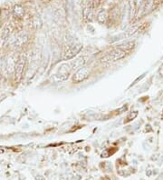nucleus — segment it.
<instances>
[{
  "label": "nucleus",
  "instance_id": "423d86ee",
  "mask_svg": "<svg viewBox=\"0 0 163 180\" xmlns=\"http://www.w3.org/2000/svg\"><path fill=\"white\" fill-rule=\"evenodd\" d=\"M70 70H71V68L68 67V65H63L62 67L60 68L59 72H58L59 77L62 79H66L67 78H68V75L70 73Z\"/></svg>",
  "mask_w": 163,
  "mask_h": 180
},
{
  "label": "nucleus",
  "instance_id": "f03ea898",
  "mask_svg": "<svg viewBox=\"0 0 163 180\" xmlns=\"http://www.w3.org/2000/svg\"><path fill=\"white\" fill-rule=\"evenodd\" d=\"M83 48V46L81 44L79 45H75V46H71L69 47H67L65 49V51L64 52L63 55H62V58L63 60H69L72 59L73 58L77 55Z\"/></svg>",
  "mask_w": 163,
  "mask_h": 180
},
{
  "label": "nucleus",
  "instance_id": "6e6552de",
  "mask_svg": "<svg viewBox=\"0 0 163 180\" xmlns=\"http://www.w3.org/2000/svg\"><path fill=\"white\" fill-rule=\"evenodd\" d=\"M134 46H135V42H134V41H128V42H126V43H124V44L119 46L118 48L122 49V50L125 51V50H129V49L133 48Z\"/></svg>",
  "mask_w": 163,
  "mask_h": 180
},
{
  "label": "nucleus",
  "instance_id": "39448f33",
  "mask_svg": "<svg viewBox=\"0 0 163 180\" xmlns=\"http://www.w3.org/2000/svg\"><path fill=\"white\" fill-rule=\"evenodd\" d=\"M13 13L14 16L17 18H22L25 16V8L22 5L17 4L14 6L13 8Z\"/></svg>",
  "mask_w": 163,
  "mask_h": 180
},
{
  "label": "nucleus",
  "instance_id": "1a4fd4ad",
  "mask_svg": "<svg viewBox=\"0 0 163 180\" xmlns=\"http://www.w3.org/2000/svg\"><path fill=\"white\" fill-rule=\"evenodd\" d=\"M12 31H13V25L12 24H8L3 30V33H2L3 38H6V37L11 34Z\"/></svg>",
  "mask_w": 163,
  "mask_h": 180
},
{
  "label": "nucleus",
  "instance_id": "0eeeda50",
  "mask_svg": "<svg viewBox=\"0 0 163 180\" xmlns=\"http://www.w3.org/2000/svg\"><path fill=\"white\" fill-rule=\"evenodd\" d=\"M108 12L106 10H101L98 15H97V21L100 23V24H104L105 22L107 21L108 19Z\"/></svg>",
  "mask_w": 163,
  "mask_h": 180
},
{
  "label": "nucleus",
  "instance_id": "7ed1b4c3",
  "mask_svg": "<svg viewBox=\"0 0 163 180\" xmlns=\"http://www.w3.org/2000/svg\"><path fill=\"white\" fill-rule=\"evenodd\" d=\"M90 75V70L87 68H81L77 71H76L73 77V81L75 84H79L85 79H87L89 78Z\"/></svg>",
  "mask_w": 163,
  "mask_h": 180
},
{
  "label": "nucleus",
  "instance_id": "20e7f679",
  "mask_svg": "<svg viewBox=\"0 0 163 180\" xmlns=\"http://www.w3.org/2000/svg\"><path fill=\"white\" fill-rule=\"evenodd\" d=\"M25 65V58L24 55H21V58H19V60L16 64V81H19L22 78Z\"/></svg>",
  "mask_w": 163,
  "mask_h": 180
},
{
  "label": "nucleus",
  "instance_id": "ddd939ff",
  "mask_svg": "<svg viewBox=\"0 0 163 180\" xmlns=\"http://www.w3.org/2000/svg\"><path fill=\"white\" fill-rule=\"evenodd\" d=\"M0 15H1V10H0Z\"/></svg>",
  "mask_w": 163,
  "mask_h": 180
},
{
  "label": "nucleus",
  "instance_id": "f8f14e48",
  "mask_svg": "<svg viewBox=\"0 0 163 180\" xmlns=\"http://www.w3.org/2000/svg\"><path fill=\"white\" fill-rule=\"evenodd\" d=\"M4 152V150H0V154H2Z\"/></svg>",
  "mask_w": 163,
  "mask_h": 180
},
{
  "label": "nucleus",
  "instance_id": "f257e3e1",
  "mask_svg": "<svg viewBox=\"0 0 163 180\" xmlns=\"http://www.w3.org/2000/svg\"><path fill=\"white\" fill-rule=\"evenodd\" d=\"M125 55H126V51L120 49V48H116V49L112 50L111 52H110L109 54H107L105 56H103L102 58V62H114V61H117V60L123 58Z\"/></svg>",
  "mask_w": 163,
  "mask_h": 180
},
{
  "label": "nucleus",
  "instance_id": "9b49d317",
  "mask_svg": "<svg viewBox=\"0 0 163 180\" xmlns=\"http://www.w3.org/2000/svg\"><path fill=\"white\" fill-rule=\"evenodd\" d=\"M35 180H45V178L43 176H41V175H37L35 176Z\"/></svg>",
  "mask_w": 163,
  "mask_h": 180
},
{
  "label": "nucleus",
  "instance_id": "9d476101",
  "mask_svg": "<svg viewBox=\"0 0 163 180\" xmlns=\"http://www.w3.org/2000/svg\"><path fill=\"white\" fill-rule=\"evenodd\" d=\"M137 116H138V112H137V111H134V112H132V113H131V114H130V115L127 117L126 120L124 121V122H125V123H128V122H130V121L133 120V119L135 118Z\"/></svg>",
  "mask_w": 163,
  "mask_h": 180
}]
</instances>
